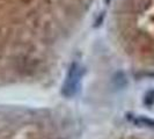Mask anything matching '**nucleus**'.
<instances>
[{"mask_svg":"<svg viewBox=\"0 0 154 139\" xmlns=\"http://www.w3.org/2000/svg\"><path fill=\"white\" fill-rule=\"evenodd\" d=\"M80 80H81V67L77 63L72 64L63 85V95H65L66 97H72L73 95H75L80 86Z\"/></svg>","mask_w":154,"mask_h":139,"instance_id":"obj_1","label":"nucleus"}]
</instances>
